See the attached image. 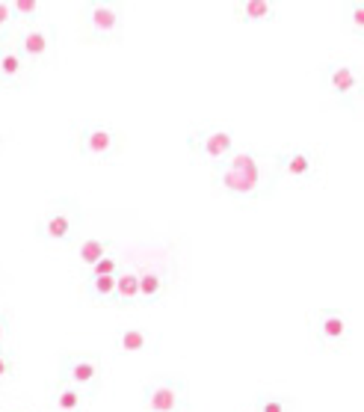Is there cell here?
<instances>
[{"mask_svg": "<svg viewBox=\"0 0 364 412\" xmlns=\"http://www.w3.org/2000/svg\"><path fill=\"white\" fill-rule=\"evenodd\" d=\"M210 190L217 199L237 208L267 202L279 190L272 178V155L258 148H237L225 164L210 169Z\"/></svg>", "mask_w": 364, "mask_h": 412, "instance_id": "obj_1", "label": "cell"}, {"mask_svg": "<svg viewBox=\"0 0 364 412\" xmlns=\"http://www.w3.org/2000/svg\"><path fill=\"white\" fill-rule=\"evenodd\" d=\"M83 232V205L74 196H57L33 222L36 241L48 246H71Z\"/></svg>", "mask_w": 364, "mask_h": 412, "instance_id": "obj_2", "label": "cell"}, {"mask_svg": "<svg viewBox=\"0 0 364 412\" xmlns=\"http://www.w3.org/2000/svg\"><path fill=\"white\" fill-rule=\"evenodd\" d=\"M272 155V178L275 187H293V190H305V187L320 184L323 178V155L320 148L311 145H287L275 148Z\"/></svg>", "mask_w": 364, "mask_h": 412, "instance_id": "obj_3", "label": "cell"}, {"mask_svg": "<svg viewBox=\"0 0 364 412\" xmlns=\"http://www.w3.org/2000/svg\"><path fill=\"white\" fill-rule=\"evenodd\" d=\"M71 148L95 166H116L124 152V134L101 122H78L71 128Z\"/></svg>", "mask_w": 364, "mask_h": 412, "instance_id": "obj_4", "label": "cell"}, {"mask_svg": "<svg viewBox=\"0 0 364 412\" xmlns=\"http://www.w3.org/2000/svg\"><path fill=\"white\" fill-rule=\"evenodd\" d=\"M128 9L116 0H86L80 3V27L83 42L89 45H119L124 42Z\"/></svg>", "mask_w": 364, "mask_h": 412, "instance_id": "obj_5", "label": "cell"}, {"mask_svg": "<svg viewBox=\"0 0 364 412\" xmlns=\"http://www.w3.org/2000/svg\"><path fill=\"white\" fill-rule=\"evenodd\" d=\"M237 148H240V140H237L234 128H225V125H213L205 122L187 134V152H190L196 166H210L217 169L219 164H225Z\"/></svg>", "mask_w": 364, "mask_h": 412, "instance_id": "obj_6", "label": "cell"}, {"mask_svg": "<svg viewBox=\"0 0 364 412\" xmlns=\"http://www.w3.org/2000/svg\"><path fill=\"white\" fill-rule=\"evenodd\" d=\"M15 51L27 59V66L39 74L42 69H54L59 59V27L57 21H39L30 27H15L12 33Z\"/></svg>", "mask_w": 364, "mask_h": 412, "instance_id": "obj_7", "label": "cell"}, {"mask_svg": "<svg viewBox=\"0 0 364 412\" xmlns=\"http://www.w3.org/2000/svg\"><path fill=\"white\" fill-rule=\"evenodd\" d=\"M320 86L347 113L361 116V69L347 59H329L320 66Z\"/></svg>", "mask_w": 364, "mask_h": 412, "instance_id": "obj_8", "label": "cell"}, {"mask_svg": "<svg viewBox=\"0 0 364 412\" xmlns=\"http://www.w3.org/2000/svg\"><path fill=\"white\" fill-rule=\"evenodd\" d=\"M190 389L181 374H157L145 380L140 389V409L143 412H190Z\"/></svg>", "mask_w": 364, "mask_h": 412, "instance_id": "obj_9", "label": "cell"}, {"mask_svg": "<svg viewBox=\"0 0 364 412\" xmlns=\"http://www.w3.org/2000/svg\"><path fill=\"white\" fill-rule=\"evenodd\" d=\"M308 335L320 353H344L349 341V318L347 311L323 306L308 315Z\"/></svg>", "mask_w": 364, "mask_h": 412, "instance_id": "obj_10", "label": "cell"}, {"mask_svg": "<svg viewBox=\"0 0 364 412\" xmlns=\"http://www.w3.org/2000/svg\"><path fill=\"white\" fill-rule=\"evenodd\" d=\"M57 380L71 383L74 389H80L86 395H98L104 389V359L98 353H78V350H66L59 356V371Z\"/></svg>", "mask_w": 364, "mask_h": 412, "instance_id": "obj_11", "label": "cell"}, {"mask_svg": "<svg viewBox=\"0 0 364 412\" xmlns=\"http://www.w3.org/2000/svg\"><path fill=\"white\" fill-rule=\"evenodd\" d=\"M163 335L152 327H119L112 332V353L116 356H157Z\"/></svg>", "mask_w": 364, "mask_h": 412, "instance_id": "obj_12", "label": "cell"}, {"mask_svg": "<svg viewBox=\"0 0 364 412\" xmlns=\"http://www.w3.org/2000/svg\"><path fill=\"white\" fill-rule=\"evenodd\" d=\"M36 83V71L27 66L12 39L0 48V92H24Z\"/></svg>", "mask_w": 364, "mask_h": 412, "instance_id": "obj_13", "label": "cell"}, {"mask_svg": "<svg viewBox=\"0 0 364 412\" xmlns=\"http://www.w3.org/2000/svg\"><path fill=\"white\" fill-rule=\"evenodd\" d=\"M228 9L234 21L246 24V27L275 24L282 18V3H275V0H234V3H228Z\"/></svg>", "mask_w": 364, "mask_h": 412, "instance_id": "obj_14", "label": "cell"}, {"mask_svg": "<svg viewBox=\"0 0 364 412\" xmlns=\"http://www.w3.org/2000/svg\"><path fill=\"white\" fill-rule=\"evenodd\" d=\"M112 249H116V243H112L110 237H98V234L78 237V241L71 243V258H74V264H78L80 279H83L86 273H89L107 253H112Z\"/></svg>", "mask_w": 364, "mask_h": 412, "instance_id": "obj_15", "label": "cell"}, {"mask_svg": "<svg viewBox=\"0 0 364 412\" xmlns=\"http://www.w3.org/2000/svg\"><path fill=\"white\" fill-rule=\"evenodd\" d=\"M92 404V395L74 389L66 380H54L48 385V406L51 412H86Z\"/></svg>", "mask_w": 364, "mask_h": 412, "instance_id": "obj_16", "label": "cell"}, {"mask_svg": "<svg viewBox=\"0 0 364 412\" xmlns=\"http://www.w3.org/2000/svg\"><path fill=\"white\" fill-rule=\"evenodd\" d=\"M136 282H140V306H157V303H163L169 282H166V276H163L160 270H154V267L136 270Z\"/></svg>", "mask_w": 364, "mask_h": 412, "instance_id": "obj_17", "label": "cell"}, {"mask_svg": "<svg viewBox=\"0 0 364 412\" xmlns=\"http://www.w3.org/2000/svg\"><path fill=\"white\" fill-rule=\"evenodd\" d=\"M15 27H30L39 21H51V3L48 0H9Z\"/></svg>", "mask_w": 364, "mask_h": 412, "instance_id": "obj_18", "label": "cell"}, {"mask_svg": "<svg viewBox=\"0 0 364 412\" xmlns=\"http://www.w3.org/2000/svg\"><path fill=\"white\" fill-rule=\"evenodd\" d=\"M112 306L116 308H133L140 306V282H136V267L124 264L116 276V291H112Z\"/></svg>", "mask_w": 364, "mask_h": 412, "instance_id": "obj_19", "label": "cell"}, {"mask_svg": "<svg viewBox=\"0 0 364 412\" xmlns=\"http://www.w3.org/2000/svg\"><path fill=\"white\" fill-rule=\"evenodd\" d=\"M80 291L86 297V303H92V306H112L116 276H83Z\"/></svg>", "mask_w": 364, "mask_h": 412, "instance_id": "obj_20", "label": "cell"}, {"mask_svg": "<svg viewBox=\"0 0 364 412\" xmlns=\"http://www.w3.org/2000/svg\"><path fill=\"white\" fill-rule=\"evenodd\" d=\"M252 412H296V397L282 392H258Z\"/></svg>", "mask_w": 364, "mask_h": 412, "instance_id": "obj_21", "label": "cell"}, {"mask_svg": "<svg viewBox=\"0 0 364 412\" xmlns=\"http://www.w3.org/2000/svg\"><path fill=\"white\" fill-rule=\"evenodd\" d=\"M344 24L356 39H364V0H347L344 3Z\"/></svg>", "mask_w": 364, "mask_h": 412, "instance_id": "obj_22", "label": "cell"}, {"mask_svg": "<svg viewBox=\"0 0 364 412\" xmlns=\"http://www.w3.org/2000/svg\"><path fill=\"white\" fill-rule=\"evenodd\" d=\"M15 380H18V359L9 347H3V350H0V389H6V385H12Z\"/></svg>", "mask_w": 364, "mask_h": 412, "instance_id": "obj_23", "label": "cell"}, {"mask_svg": "<svg viewBox=\"0 0 364 412\" xmlns=\"http://www.w3.org/2000/svg\"><path fill=\"white\" fill-rule=\"evenodd\" d=\"M122 267H124V264H122V255L116 253V249H112V253H107L89 273H86V276H119Z\"/></svg>", "mask_w": 364, "mask_h": 412, "instance_id": "obj_24", "label": "cell"}, {"mask_svg": "<svg viewBox=\"0 0 364 412\" xmlns=\"http://www.w3.org/2000/svg\"><path fill=\"white\" fill-rule=\"evenodd\" d=\"M15 33V18H12V9H9V0H0V36H9Z\"/></svg>", "mask_w": 364, "mask_h": 412, "instance_id": "obj_25", "label": "cell"}, {"mask_svg": "<svg viewBox=\"0 0 364 412\" xmlns=\"http://www.w3.org/2000/svg\"><path fill=\"white\" fill-rule=\"evenodd\" d=\"M9 341H12V315L3 308L0 311V350L9 347Z\"/></svg>", "mask_w": 364, "mask_h": 412, "instance_id": "obj_26", "label": "cell"}, {"mask_svg": "<svg viewBox=\"0 0 364 412\" xmlns=\"http://www.w3.org/2000/svg\"><path fill=\"white\" fill-rule=\"evenodd\" d=\"M6 145H9V134H6V131H0V157H3Z\"/></svg>", "mask_w": 364, "mask_h": 412, "instance_id": "obj_27", "label": "cell"}, {"mask_svg": "<svg viewBox=\"0 0 364 412\" xmlns=\"http://www.w3.org/2000/svg\"><path fill=\"white\" fill-rule=\"evenodd\" d=\"M6 42H9V36H0V48H3Z\"/></svg>", "mask_w": 364, "mask_h": 412, "instance_id": "obj_28", "label": "cell"}, {"mask_svg": "<svg viewBox=\"0 0 364 412\" xmlns=\"http://www.w3.org/2000/svg\"><path fill=\"white\" fill-rule=\"evenodd\" d=\"M15 412H21V409H15Z\"/></svg>", "mask_w": 364, "mask_h": 412, "instance_id": "obj_29", "label": "cell"}, {"mask_svg": "<svg viewBox=\"0 0 364 412\" xmlns=\"http://www.w3.org/2000/svg\"><path fill=\"white\" fill-rule=\"evenodd\" d=\"M0 392H3V389H0Z\"/></svg>", "mask_w": 364, "mask_h": 412, "instance_id": "obj_30", "label": "cell"}]
</instances>
